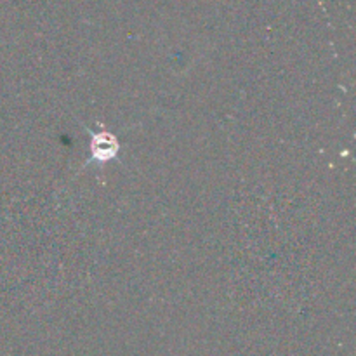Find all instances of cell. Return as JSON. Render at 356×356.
Masks as SVG:
<instances>
[{
  "label": "cell",
  "instance_id": "1",
  "mask_svg": "<svg viewBox=\"0 0 356 356\" xmlns=\"http://www.w3.org/2000/svg\"><path fill=\"white\" fill-rule=\"evenodd\" d=\"M90 160L96 163H110L120 155V141L117 134L108 129H97L90 132L89 139Z\"/></svg>",
  "mask_w": 356,
  "mask_h": 356
}]
</instances>
